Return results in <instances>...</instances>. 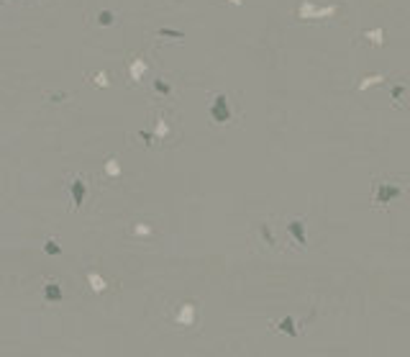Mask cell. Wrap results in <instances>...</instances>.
I'll list each match as a JSON object with an SVG mask.
<instances>
[{
    "label": "cell",
    "mask_w": 410,
    "mask_h": 357,
    "mask_svg": "<svg viewBox=\"0 0 410 357\" xmlns=\"http://www.w3.org/2000/svg\"><path fill=\"white\" fill-rule=\"evenodd\" d=\"M282 332H285V334H292V337H295V334H298V329H292V321L287 319V321H282Z\"/></svg>",
    "instance_id": "7a4b0ae2"
},
{
    "label": "cell",
    "mask_w": 410,
    "mask_h": 357,
    "mask_svg": "<svg viewBox=\"0 0 410 357\" xmlns=\"http://www.w3.org/2000/svg\"><path fill=\"white\" fill-rule=\"evenodd\" d=\"M372 190H374V196H372V203H374V206L392 203L395 198L402 196V185H395V177H390V180L377 177L374 185H372Z\"/></svg>",
    "instance_id": "6da1fadb"
}]
</instances>
